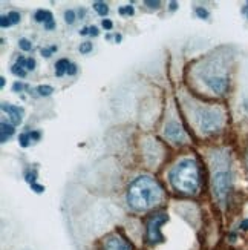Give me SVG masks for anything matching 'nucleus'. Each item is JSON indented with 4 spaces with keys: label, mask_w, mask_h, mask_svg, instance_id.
Returning <instances> with one entry per match:
<instances>
[{
    "label": "nucleus",
    "mask_w": 248,
    "mask_h": 250,
    "mask_svg": "<svg viewBox=\"0 0 248 250\" xmlns=\"http://www.w3.org/2000/svg\"><path fill=\"white\" fill-rule=\"evenodd\" d=\"M161 200H163V188L152 177H138L129 186L127 203L134 210H149L155 208Z\"/></svg>",
    "instance_id": "f257e3e1"
},
{
    "label": "nucleus",
    "mask_w": 248,
    "mask_h": 250,
    "mask_svg": "<svg viewBox=\"0 0 248 250\" xmlns=\"http://www.w3.org/2000/svg\"><path fill=\"white\" fill-rule=\"evenodd\" d=\"M169 180L178 192L182 193H196L199 189V169L195 160L187 158L179 161L170 170Z\"/></svg>",
    "instance_id": "f03ea898"
},
{
    "label": "nucleus",
    "mask_w": 248,
    "mask_h": 250,
    "mask_svg": "<svg viewBox=\"0 0 248 250\" xmlns=\"http://www.w3.org/2000/svg\"><path fill=\"white\" fill-rule=\"evenodd\" d=\"M196 118L199 127L206 132H211V130H218L222 126V114L216 109H209L204 107L196 112Z\"/></svg>",
    "instance_id": "7ed1b4c3"
},
{
    "label": "nucleus",
    "mask_w": 248,
    "mask_h": 250,
    "mask_svg": "<svg viewBox=\"0 0 248 250\" xmlns=\"http://www.w3.org/2000/svg\"><path fill=\"white\" fill-rule=\"evenodd\" d=\"M169 221V216L166 213H156L155 216L149 220L147 223V240L152 243V244H156V243H163L164 238L161 235V226L164 223Z\"/></svg>",
    "instance_id": "20e7f679"
},
{
    "label": "nucleus",
    "mask_w": 248,
    "mask_h": 250,
    "mask_svg": "<svg viewBox=\"0 0 248 250\" xmlns=\"http://www.w3.org/2000/svg\"><path fill=\"white\" fill-rule=\"evenodd\" d=\"M213 190L216 198L224 203L225 198H227L229 190H230V173L225 170H219L214 173L213 177Z\"/></svg>",
    "instance_id": "39448f33"
},
{
    "label": "nucleus",
    "mask_w": 248,
    "mask_h": 250,
    "mask_svg": "<svg viewBox=\"0 0 248 250\" xmlns=\"http://www.w3.org/2000/svg\"><path fill=\"white\" fill-rule=\"evenodd\" d=\"M204 82H206V84L214 94H225L229 89L227 77H221V75H210V77L204 79Z\"/></svg>",
    "instance_id": "423d86ee"
},
{
    "label": "nucleus",
    "mask_w": 248,
    "mask_h": 250,
    "mask_svg": "<svg viewBox=\"0 0 248 250\" xmlns=\"http://www.w3.org/2000/svg\"><path fill=\"white\" fill-rule=\"evenodd\" d=\"M2 111L9 115L13 125H20L21 120H23V109L19 107V106L9 104V103H2Z\"/></svg>",
    "instance_id": "0eeeda50"
},
{
    "label": "nucleus",
    "mask_w": 248,
    "mask_h": 250,
    "mask_svg": "<svg viewBox=\"0 0 248 250\" xmlns=\"http://www.w3.org/2000/svg\"><path fill=\"white\" fill-rule=\"evenodd\" d=\"M166 135L170 140H173L175 143H181V141L184 140V130H182V127L176 122H170L166 126Z\"/></svg>",
    "instance_id": "6e6552de"
},
{
    "label": "nucleus",
    "mask_w": 248,
    "mask_h": 250,
    "mask_svg": "<svg viewBox=\"0 0 248 250\" xmlns=\"http://www.w3.org/2000/svg\"><path fill=\"white\" fill-rule=\"evenodd\" d=\"M104 250H131L127 243L120 236H109L104 241Z\"/></svg>",
    "instance_id": "1a4fd4ad"
},
{
    "label": "nucleus",
    "mask_w": 248,
    "mask_h": 250,
    "mask_svg": "<svg viewBox=\"0 0 248 250\" xmlns=\"http://www.w3.org/2000/svg\"><path fill=\"white\" fill-rule=\"evenodd\" d=\"M0 132H2V135H0L2 143H6V141L14 135V125H8L2 122V125H0Z\"/></svg>",
    "instance_id": "9d476101"
},
{
    "label": "nucleus",
    "mask_w": 248,
    "mask_h": 250,
    "mask_svg": "<svg viewBox=\"0 0 248 250\" xmlns=\"http://www.w3.org/2000/svg\"><path fill=\"white\" fill-rule=\"evenodd\" d=\"M69 60L68 59H60L56 63V75L57 77H63L64 74H68V68H69Z\"/></svg>",
    "instance_id": "9b49d317"
},
{
    "label": "nucleus",
    "mask_w": 248,
    "mask_h": 250,
    "mask_svg": "<svg viewBox=\"0 0 248 250\" xmlns=\"http://www.w3.org/2000/svg\"><path fill=\"white\" fill-rule=\"evenodd\" d=\"M94 9L100 16H107V13H109V6H107L104 2H94Z\"/></svg>",
    "instance_id": "f8f14e48"
},
{
    "label": "nucleus",
    "mask_w": 248,
    "mask_h": 250,
    "mask_svg": "<svg viewBox=\"0 0 248 250\" xmlns=\"http://www.w3.org/2000/svg\"><path fill=\"white\" fill-rule=\"evenodd\" d=\"M36 91H37V94L40 97H49L54 92V88H52V86H49V84H41V86H38Z\"/></svg>",
    "instance_id": "ddd939ff"
},
{
    "label": "nucleus",
    "mask_w": 248,
    "mask_h": 250,
    "mask_svg": "<svg viewBox=\"0 0 248 250\" xmlns=\"http://www.w3.org/2000/svg\"><path fill=\"white\" fill-rule=\"evenodd\" d=\"M11 72H13L16 77H21V79H23L25 75H26V69L23 66H20L19 63L13 64V68H11Z\"/></svg>",
    "instance_id": "4468645a"
},
{
    "label": "nucleus",
    "mask_w": 248,
    "mask_h": 250,
    "mask_svg": "<svg viewBox=\"0 0 248 250\" xmlns=\"http://www.w3.org/2000/svg\"><path fill=\"white\" fill-rule=\"evenodd\" d=\"M31 135H29V132H25V134H20V137H19V145L21 146V147H28L29 145H31Z\"/></svg>",
    "instance_id": "2eb2a0df"
},
{
    "label": "nucleus",
    "mask_w": 248,
    "mask_h": 250,
    "mask_svg": "<svg viewBox=\"0 0 248 250\" xmlns=\"http://www.w3.org/2000/svg\"><path fill=\"white\" fill-rule=\"evenodd\" d=\"M56 28V21H54V16L51 11H48V16H46V20H45V29L51 31Z\"/></svg>",
    "instance_id": "dca6fc26"
},
{
    "label": "nucleus",
    "mask_w": 248,
    "mask_h": 250,
    "mask_svg": "<svg viewBox=\"0 0 248 250\" xmlns=\"http://www.w3.org/2000/svg\"><path fill=\"white\" fill-rule=\"evenodd\" d=\"M46 16H48V11H45V9H38V11H36L34 19H36V21H38V23H41V21L45 23Z\"/></svg>",
    "instance_id": "f3484780"
},
{
    "label": "nucleus",
    "mask_w": 248,
    "mask_h": 250,
    "mask_svg": "<svg viewBox=\"0 0 248 250\" xmlns=\"http://www.w3.org/2000/svg\"><path fill=\"white\" fill-rule=\"evenodd\" d=\"M19 46H20V49L21 51H31L32 49V43L28 40V39H20V42H19Z\"/></svg>",
    "instance_id": "a211bd4d"
},
{
    "label": "nucleus",
    "mask_w": 248,
    "mask_h": 250,
    "mask_svg": "<svg viewBox=\"0 0 248 250\" xmlns=\"http://www.w3.org/2000/svg\"><path fill=\"white\" fill-rule=\"evenodd\" d=\"M64 21L69 25H72L75 21V11L74 9H68L66 13H64Z\"/></svg>",
    "instance_id": "6ab92c4d"
},
{
    "label": "nucleus",
    "mask_w": 248,
    "mask_h": 250,
    "mask_svg": "<svg viewBox=\"0 0 248 250\" xmlns=\"http://www.w3.org/2000/svg\"><path fill=\"white\" fill-rule=\"evenodd\" d=\"M8 19L11 21V25H17L20 21V14L17 13V11H11V13L8 14Z\"/></svg>",
    "instance_id": "aec40b11"
},
{
    "label": "nucleus",
    "mask_w": 248,
    "mask_h": 250,
    "mask_svg": "<svg viewBox=\"0 0 248 250\" xmlns=\"http://www.w3.org/2000/svg\"><path fill=\"white\" fill-rule=\"evenodd\" d=\"M25 180H26L29 184H34L36 180H37V172H36V170H29V172H26V173H25Z\"/></svg>",
    "instance_id": "412c9836"
},
{
    "label": "nucleus",
    "mask_w": 248,
    "mask_h": 250,
    "mask_svg": "<svg viewBox=\"0 0 248 250\" xmlns=\"http://www.w3.org/2000/svg\"><path fill=\"white\" fill-rule=\"evenodd\" d=\"M121 16H132L134 13H135V9H134V6H131V5H127V6H124V8H120V11H118Z\"/></svg>",
    "instance_id": "4be33fe9"
},
{
    "label": "nucleus",
    "mask_w": 248,
    "mask_h": 250,
    "mask_svg": "<svg viewBox=\"0 0 248 250\" xmlns=\"http://www.w3.org/2000/svg\"><path fill=\"white\" fill-rule=\"evenodd\" d=\"M92 51V43L91 42H84L80 45V52L81 54H89Z\"/></svg>",
    "instance_id": "5701e85b"
},
{
    "label": "nucleus",
    "mask_w": 248,
    "mask_h": 250,
    "mask_svg": "<svg viewBox=\"0 0 248 250\" xmlns=\"http://www.w3.org/2000/svg\"><path fill=\"white\" fill-rule=\"evenodd\" d=\"M56 51H57V46H56V45H52L51 48H43V49H41V56L48 59V57H51V54H52V52H56Z\"/></svg>",
    "instance_id": "b1692460"
},
{
    "label": "nucleus",
    "mask_w": 248,
    "mask_h": 250,
    "mask_svg": "<svg viewBox=\"0 0 248 250\" xmlns=\"http://www.w3.org/2000/svg\"><path fill=\"white\" fill-rule=\"evenodd\" d=\"M195 13H196V16L201 17V19H207V17H209V11H207V9H204V8H201V6H198V8L195 9Z\"/></svg>",
    "instance_id": "393cba45"
},
{
    "label": "nucleus",
    "mask_w": 248,
    "mask_h": 250,
    "mask_svg": "<svg viewBox=\"0 0 248 250\" xmlns=\"http://www.w3.org/2000/svg\"><path fill=\"white\" fill-rule=\"evenodd\" d=\"M25 68H26V71H34L36 69V60L34 59H26Z\"/></svg>",
    "instance_id": "a878e982"
},
{
    "label": "nucleus",
    "mask_w": 248,
    "mask_h": 250,
    "mask_svg": "<svg viewBox=\"0 0 248 250\" xmlns=\"http://www.w3.org/2000/svg\"><path fill=\"white\" fill-rule=\"evenodd\" d=\"M0 26H2V28L11 26V21H9L8 16H2V17H0Z\"/></svg>",
    "instance_id": "bb28decb"
},
{
    "label": "nucleus",
    "mask_w": 248,
    "mask_h": 250,
    "mask_svg": "<svg viewBox=\"0 0 248 250\" xmlns=\"http://www.w3.org/2000/svg\"><path fill=\"white\" fill-rule=\"evenodd\" d=\"M149 8H152V9H156V8H159V2H158V0H156V2H152V0H146V2H144Z\"/></svg>",
    "instance_id": "cd10ccee"
},
{
    "label": "nucleus",
    "mask_w": 248,
    "mask_h": 250,
    "mask_svg": "<svg viewBox=\"0 0 248 250\" xmlns=\"http://www.w3.org/2000/svg\"><path fill=\"white\" fill-rule=\"evenodd\" d=\"M31 189L34 190V192H37V193H41L43 190H45V188H43V186H40V184H37V183L31 184Z\"/></svg>",
    "instance_id": "c85d7f7f"
},
{
    "label": "nucleus",
    "mask_w": 248,
    "mask_h": 250,
    "mask_svg": "<svg viewBox=\"0 0 248 250\" xmlns=\"http://www.w3.org/2000/svg\"><path fill=\"white\" fill-rule=\"evenodd\" d=\"M23 88H25L23 83H20V82H16V83L13 84V91H14V92H20Z\"/></svg>",
    "instance_id": "c756f323"
},
{
    "label": "nucleus",
    "mask_w": 248,
    "mask_h": 250,
    "mask_svg": "<svg viewBox=\"0 0 248 250\" xmlns=\"http://www.w3.org/2000/svg\"><path fill=\"white\" fill-rule=\"evenodd\" d=\"M101 25H103V28H106V29H112V26H114V23L109 20V19H104L103 21H101Z\"/></svg>",
    "instance_id": "7c9ffc66"
},
{
    "label": "nucleus",
    "mask_w": 248,
    "mask_h": 250,
    "mask_svg": "<svg viewBox=\"0 0 248 250\" xmlns=\"http://www.w3.org/2000/svg\"><path fill=\"white\" fill-rule=\"evenodd\" d=\"M68 74H69V75H75V74H77V64H75V63H71V64H69V68H68Z\"/></svg>",
    "instance_id": "2f4dec72"
},
{
    "label": "nucleus",
    "mask_w": 248,
    "mask_h": 250,
    "mask_svg": "<svg viewBox=\"0 0 248 250\" xmlns=\"http://www.w3.org/2000/svg\"><path fill=\"white\" fill-rule=\"evenodd\" d=\"M29 135H31V140H34V141H38L40 137H41V134L38 132V130H34V132H29Z\"/></svg>",
    "instance_id": "473e14b6"
},
{
    "label": "nucleus",
    "mask_w": 248,
    "mask_h": 250,
    "mask_svg": "<svg viewBox=\"0 0 248 250\" xmlns=\"http://www.w3.org/2000/svg\"><path fill=\"white\" fill-rule=\"evenodd\" d=\"M89 34L96 37V36L100 34V32H98V28H96V26H89Z\"/></svg>",
    "instance_id": "72a5a7b5"
},
{
    "label": "nucleus",
    "mask_w": 248,
    "mask_h": 250,
    "mask_svg": "<svg viewBox=\"0 0 248 250\" xmlns=\"http://www.w3.org/2000/svg\"><path fill=\"white\" fill-rule=\"evenodd\" d=\"M80 34H81V36H88V34H89V26L83 28V29L80 31Z\"/></svg>",
    "instance_id": "f704fd0d"
},
{
    "label": "nucleus",
    "mask_w": 248,
    "mask_h": 250,
    "mask_svg": "<svg viewBox=\"0 0 248 250\" xmlns=\"http://www.w3.org/2000/svg\"><path fill=\"white\" fill-rule=\"evenodd\" d=\"M241 227L244 230H247L248 229V220H245V221H242V224H241Z\"/></svg>",
    "instance_id": "c9c22d12"
},
{
    "label": "nucleus",
    "mask_w": 248,
    "mask_h": 250,
    "mask_svg": "<svg viewBox=\"0 0 248 250\" xmlns=\"http://www.w3.org/2000/svg\"><path fill=\"white\" fill-rule=\"evenodd\" d=\"M176 8H178V3H176V2H170V9H172V11H175Z\"/></svg>",
    "instance_id": "e433bc0d"
},
{
    "label": "nucleus",
    "mask_w": 248,
    "mask_h": 250,
    "mask_svg": "<svg viewBox=\"0 0 248 250\" xmlns=\"http://www.w3.org/2000/svg\"><path fill=\"white\" fill-rule=\"evenodd\" d=\"M5 77H0V86H2V88H3V86H5Z\"/></svg>",
    "instance_id": "4c0bfd02"
},
{
    "label": "nucleus",
    "mask_w": 248,
    "mask_h": 250,
    "mask_svg": "<svg viewBox=\"0 0 248 250\" xmlns=\"http://www.w3.org/2000/svg\"><path fill=\"white\" fill-rule=\"evenodd\" d=\"M115 42H116V43H118V42H121V36H120V34H116V36H115Z\"/></svg>",
    "instance_id": "58836bf2"
},
{
    "label": "nucleus",
    "mask_w": 248,
    "mask_h": 250,
    "mask_svg": "<svg viewBox=\"0 0 248 250\" xmlns=\"http://www.w3.org/2000/svg\"><path fill=\"white\" fill-rule=\"evenodd\" d=\"M245 13H247V16H248V5H247V8H245Z\"/></svg>",
    "instance_id": "ea45409f"
}]
</instances>
